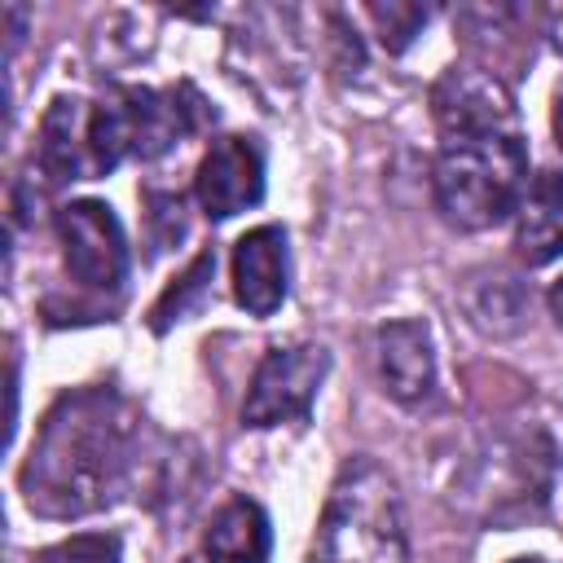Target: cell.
Here are the masks:
<instances>
[{"instance_id": "obj_1", "label": "cell", "mask_w": 563, "mask_h": 563, "mask_svg": "<svg viewBox=\"0 0 563 563\" xmlns=\"http://www.w3.org/2000/svg\"><path fill=\"white\" fill-rule=\"evenodd\" d=\"M440 154L431 172L435 207L457 229H488L519 211L528 194V150L510 97L497 79L453 70L435 88Z\"/></svg>"}, {"instance_id": "obj_2", "label": "cell", "mask_w": 563, "mask_h": 563, "mask_svg": "<svg viewBox=\"0 0 563 563\" xmlns=\"http://www.w3.org/2000/svg\"><path fill=\"white\" fill-rule=\"evenodd\" d=\"M132 440L136 413L114 391L88 387L62 396L48 409L40 440L31 444V457L22 466L26 506L66 519L114 501L132 471Z\"/></svg>"}, {"instance_id": "obj_3", "label": "cell", "mask_w": 563, "mask_h": 563, "mask_svg": "<svg viewBox=\"0 0 563 563\" xmlns=\"http://www.w3.org/2000/svg\"><path fill=\"white\" fill-rule=\"evenodd\" d=\"M308 563H409L400 493L383 466L361 457L339 471Z\"/></svg>"}, {"instance_id": "obj_4", "label": "cell", "mask_w": 563, "mask_h": 563, "mask_svg": "<svg viewBox=\"0 0 563 563\" xmlns=\"http://www.w3.org/2000/svg\"><path fill=\"white\" fill-rule=\"evenodd\" d=\"M330 369V356L321 343H290V347H268L264 361L255 365L242 422L246 427H282V422H303L317 387Z\"/></svg>"}, {"instance_id": "obj_5", "label": "cell", "mask_w": 563, "mask_h": 563, "mask_svg": "<svg viewBox=\"0 0 563 563\" xmlns=\"http://www.w3.org/2000/svg\"><path fill=\"white\" fill-rule=\"evenodd\" d=\"M66 268L88 290H119L128 282V238L119 216L97 198H75L57 211Z\"/></svg>"}, {"instance_id": "obj_6", "label": "cell", "mask_w": 563, "mask_h": 563, "mask_svg": "<svg viewBox=\"0 0 563 563\" xmlns=\"http://www.w3.org/2000/svg\"><path fill=\"white\" fill-rule=\"evenodd\" d=\"M194 194L211 220H229L264 198V150L255 136H220L198 163Z\"/></svg>"}, {"instance_id": "obj_7", "label": "cell", "mask_w": 563, "mask_h": 563, "mask_svg": "<svg viewBox=\"0 0 563 563\" xmlns=\"http://www.w3.org/2000/svg\"><path fill=\"white\" fill-rule=\"evenodd\" d=\"M286 229L282 224H260L238 238L233 246V299L251 317H273L286 299Z\"/></svg>"}, {"instance_id": "obj_8", "label": "cell", "mask_w": 563, "mask_h": 563, "mask_svg": "<svg viewBox=\"0 0 563 563\" xmlns=\"http://www.w3.org/2000/svg\"><path fill=\"white\" fill-rule=\"evenodd\" d=\"M378 374L400 405H418L435 387L431 334L422 321H391L378 330Z\"/></svg>"}, {"instance_id": "obj_9", "label": "cell", "mask_w": 563, "mask_h": 563, "mask_svg": "<svg viewBox=\"0 0 563 563\" xmlns=\"http://www.w3.org/2000/svg\"><path fill=\"white\" fill-rule=\"evenodd\" d=\"M40 167L48 180H84L92 176L88 154V101L57 97L40 123Z\"/></svg>"}, {"instance_id": "obj_10", "label": "cell", "mask_w": 563, "mask_h": 563, "mask_svg": "<svg viewBox=\"0 0 563 563\" xmlns=\"http://www.w3.org/2000/svg\"><path fill=\"white\" fill-rule=\"evenodd\" d=\"M268 550H273V528L251 497L224 501L202 532L207 563H268Z\"/></svg>"}, {"instance_id": "obj_11", "label": "cell", "mask_w": 563, "mask_h": 563, "mask_svg": "<svg viewBox=\"0 0 563 563\" xmlns=\"http://www.w3.org/2000/svg\"><path fill=\"white\" fill-rule=\"evenodd\" d=\"M515 246L523 264H550L563 255V172H541L523 202L515 224Z\"/></svg>"}, {"instance_id": "obj_12", "label": "cell", "mask_w": 563, "mask_h": 563, "mask_svg": "<svg viewBox=\"0 0 563 563\" xmlns=\"http://www.w3.org/2000/svg\"><path fill=\"white\" fill-rule=\"evenodd\" d=\"M211 273H216V251H202L189 268H185V277L176 282V286H167L163 290V299L154 303V312H150V325L163 334L172 321H180V317H189L202 299H207V286H211Z\"/></svg>"}, {"instance_id": "obj_13", "label": "cell", "mask_w": 563, "mask_h": 563, "mask_svg": "<svg viewBox=\"0 0 563 563\" xmlns=\"http://www.w3.org/2000/svg\"><path fill=\"white\" fill-rule=\"evenodd\" d=\"M31 563H119V537L110 532H84L70 541H57L40 550Z\"/></svg>"}, {"instance_id": "obj_14", "label": "cell", "mask_w": 563, "mask_h": 563, "mask_svg": "<svg viewBox=\"0 0 563 563\" xmlns=\"http://www.w3.org/2000/svg\"><path fill=\"white\" fill-rule=\"evenodd\" d=\"M369 18L378 22L383 44L391 53H400L413 40V31L427 22V9H418V4H369Z\"/></svg>"}, {"instance_id": "obj_15", "label": "cell", "mask_w": 563, "mask_h": 563, "mask_svg": "<svg viewBox=\"0 0 563 563\" xmlns=\"http://www.w3.org/2000/svg\"><path fill=\"white\" fill-rule=\"evenodd\" d=\"M550 308H554V317H559V325H563V277H559L554 290H550Z\"/></svg>"}, {"instance_id": "obj_16", "label": "cell", "mask_w": 563, "mask_h": 563, "mask_svg": "<svg viewBox=\"0 0 563 563\" xmlns=\"http://www.w3.org/2000/svg\"><path fill=\"white\" fill-rule=\"evenodd\" d=\"M554 132H559V145H563V92H559V106H554Z\"/></svg>"}, {"instance_id": "obj_17", "label": "cell", "mask_w": 563, "mask_h": 563, "mask_svg": "<svg viewBox=\"0 0 563 563\" xmlns=\"http://www.w3.org/2000/svg\"><path fill=\"white\" fill-rule=\"evenodd\" d=\"M510 563H545V559H510Z\"/></svg>"}]
</instances>
